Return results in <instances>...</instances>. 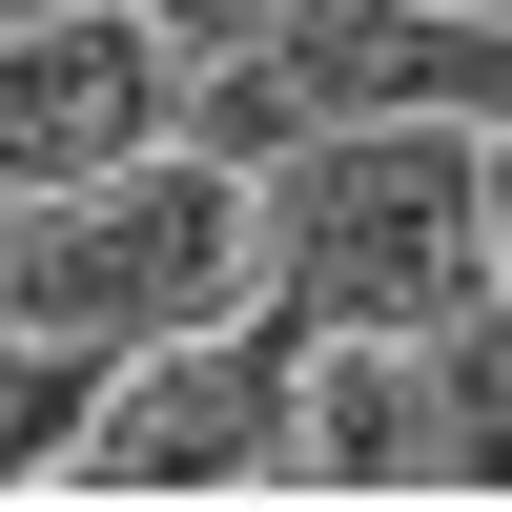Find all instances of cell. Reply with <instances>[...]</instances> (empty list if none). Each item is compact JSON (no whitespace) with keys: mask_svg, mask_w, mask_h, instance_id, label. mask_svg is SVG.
Returning a JSON list of instances; mask_svg holds the SVG:
<instances>
[{"mask_svg":"<svg viewBox=\"0 0 512 512\" xmlns=\"http://www.w3.org/2000/svg\"><path fill=\"white\" fill-rule=\"evenodd\" d=\"M451 103H492V0L472 21H431V0H287L185 123H205V164H246L287 123H451Z\"/></svg>","mask_w":512,"mask_h":512,"instance_id":"obj_3","label":"cell"},{"mask_svg":"<svg viewBox=\"0 0 512 512\" xmlns=\"http://www.w3.org/2000/svg\"><path fill=\"white\" fill-rule=\"evenodd\" d=\"M226 164L205 144H123V164H82V185H41L21 226H0V328H62V349H123V328H164L205 267H226Z\"/></svg>","mask_w":512,"mask_h":512,"instance_id":"obj_2","label":"cell"},{"mask_svg":"<svg viewBox=\"0 0 512 512\" xmlns=\"http://www.w3.org/2000/svg\"><path fill=\"white\" fill-rule=\"evenodd\" d=\"M144 123H164L144 21H21V41H0V205H41V185H82V164H123Z\"/></svg>","mask_w":512,"mask_h":512,"instance_id":"obj_6","label":"cell"},{"mask_svg":"<svg viewBox=\"0 0 512 512\" xmlns=\"http://www.w3.org/2000/svg\"><path fill=\"white\" fill-rule=\"evenodd\" d=\"M267 246H287V328H431L451 287H492V164L431 123H390V144L308 123Z\"/></svg>","mask_w":512,"mask_h":512,"instance_id":"obj_1","label":"cell"},{"mask_svg":"<svg viewBox=\"0 0 512 512\" xmlns=\"http://www.w3.org/2000/svg\"><path fill=\"white\" fill-rule=\"evenodd\" d=\"M287 451H308L328 492H390V472H472L431 328H287Z\"/></svg>","mask_w":512,"mask_h":512,"instance_id":"obj_5","label":"cell"},{"mask_svg":"<svg viewBox=\"0 0 512 512\" xmlns=\"http://www.w3.org/2000/svg\"><path fill=\"white\" fill-rule=\"evenodd\" d=\"M287 451V349H144L123 390H82V472L103 492H226Z\"/></svg>","mask_w":512,"mask_h":512,"instance_id":"obj_4","label":"cell"}]
</instances>
